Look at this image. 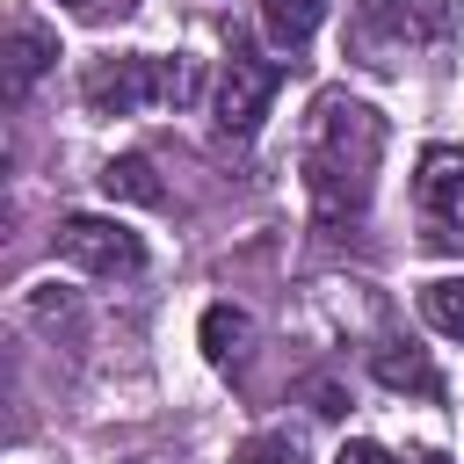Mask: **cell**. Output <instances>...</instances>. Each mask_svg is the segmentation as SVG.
Instances as JSON below:
<instances>
[{"mask_svg": "<svg viewBox=\"0 0 464 464\" xmlns=\"http://www.w3.org/2000/svg\"><path fill=\"white\" fill-rule=\"evenodd\" d=\"M334 464H399V457H392L384 442H348V450H341Z\"/></svg>", "mask_w": 464, "mask_h": 464, "instance_id": "cell-15", "label": "cell"}, {"mask_svg": "<svg viewBox=\"0 0 464 464\" xmlns=\"http://www.w3.org/2000/svg\"><path fill=\"white\" fill-rule=\"evenodd\" d=\"M102 196H109V203L123 196V203H145V210H160V203H167V181L152 174V160L123 152V160H109V167H102Z\"/></svg>", "mask_w": 464, "mask_h": 464, "instance_id": "cell-10", "label": "cell"}, {"mask_svg": "<svg viewBox=\"0 0 464 464\" xmlns=\"http://www.w3.org/2000/svg\"><path fill=\"white\" fill-rule=\"evenodd\" d=\"M413 218L428 254H464V145H428L413 174Z\"/></svg>", "mask_w": 464, "mask_h": 464, "instance_id": "cell-4", "label": "cell"}, {"mask_svg": "<svg viewBox=\"0 0 464 464\" xmlns=\"http://www.w3.org/2000/svg\"><path fill=\"white\" fill-rule=\"evenodd\" d=\"M246 341H254V319L239 312V304H210L203 312V355L225 370V362H239L246 355Z\"/></svg>", "mask_w": 464, "mask_h": 464, "instance_id": "cell-11", "label": "cell"}, {"mask_svg": "<svg viewBox=\"0 0 464 464\" xmlns=\"http://www.w3.org/2000/svg\"><path fill=\"white\" fill-rule=\"evenodd\" d=\"M377 160H384V116L355 94H319L297 138V174L312 196L319 225H362L377 196Z\"/></svg>", "mask_w": 464, "mask_h": 464, "instance_id": "cell-1", "label": "cell"}, {"mask_svg": "<svg viewBox=\"0 0 464 464\" xmlns=\"http://www.w3.org/2000/svg\"><path fill=\"white\" fill-rule=\"evenodd\" d=\"M51 58H58V36H51L44 22H14V29H7V94L22 102V94L51 72Z\"/></svg>", "mask_w": 464, "mask_h": 464, "instance_id": "cell-8", "label": "cell"}, {"mask_svg": "<svg viewBox=\"0 0 464 464\" xmlns=\"http://www.w3.org/2000/svg\"><path fill=\"white\" fill-rule=\"evenodd\" d=\"M94 116H145V109H174L196 94V65L188 58H152V51H123V58H94L80 80Z\"/></svg>", "mask_w": 464, "mask_h": 464, "instance_id": "cell-2", "label": "cell"}, {"mask_svg": "<svg viewBox=\"0 0 464 464\" xmlns=\"http://www.w3.org/2000/svg\"><path fill=\"white\" fill-rule=\"evenodd\" d=\"M65 7H72L80 22H123V14L138 7V0H65Z\"/></svg>", "mask_w": 464, "mask_h": 464, "instance_id": "cell-14", "label": "cell"}, {"mask_svg": "<svg viewBox=\"0 0 464 464\" xmlns=\"http://www.w3.org/2000/svg\"><path fill=\"white\" fill-rule=\"evenodd\" d=\"M58 254L80 268V276H138L145 268V239L123 225V218H94V210H72L58 225Z\"/></svg>", "mask_w": 464, "mask_h": 464, "instance_id": "cell-6", "label": "cell"}, {"mask_svg": "<svg viewBox=\"0 0 464 464\" xmlns=\"http://www.w3.org/2000/svg\"><path fill=\"white\" fill-rule=\"evenodd\" d=\"M232 464H304V442H297L290 428H254Z\"/></svg>", "mask_w": 464, "mask_h": 464, "instance_id": "cell-13", "label": "cell"}, {"mask_svg": "<svg viewBox=\"0 0 464 464\" xmlns=\"http://www.w3.org/2000/svg\"><path fill=\"white\" fill-rule=\"evenodd\" d=\"M370 370H377V384H392V392H413V399H435V392H442V377H435L428 348H413V341H399V334H377V348H370Z\"/></svg>", "mask_w": 464, "mask_h": 464, "instance_id": "cell-7", "label": "cell"}, {"mask_svg": "<svg viewBox=\"0 0 464 464\" xmlns=\"http://www.w3.org/2000/svg\"><path fill=\"white\" fill-rule=\"evenodd\" d=\"M326 7H334V0H261V36H268L276 51H304V44L319 36Z\"/></svg>", "mask_w": 464, "mask_h": 464, "instance_id": "cell-9", "label": "cell"}, {"mask_svg": "<svg viewBox=\"0 0 464 464\" xmlns=\"http://www.w3.org/2000/svg\"><path fill=\"white\" fill-rule=\"evenodd\" d=\"M420 319H428L435 334L464 341V276H442V283H428V290H420Z\"/></svg>", "mask_w": 464, "mask_h": 464, "instance_id": "cell-12", "label": "cell"}, {"mask_svg": "<svg viewBox=\"0 0 464 464\" xmlns=\"http://www.w3.org/2000/svg\"><path fill=\"white\" fill-rule=\"evenodd\" d=\"M457 22L450 0H355V51L362 65H399L420 44H442Z\"/></svg>", "mask_w": 464, "mask_h": 464, "instance_id": "cell-3", "label": "cell"}, {"mask_svg": "<svg viewBox=\"0 0 464 464\" xmlns=\"http://www.w3.org/2000/svg\"><path fill=\"white\" fill-rule=\"evenodd\" d=\"M276 87H283V58H261L254 44H232L225 72H218V94H210L218 130L225 138H254L261 116H268V102H276Z\"/></svg>", "mask_w": 464, "mask_h": 464, "instance_id": "cell-5", "label": "cell"}]
</instances>
